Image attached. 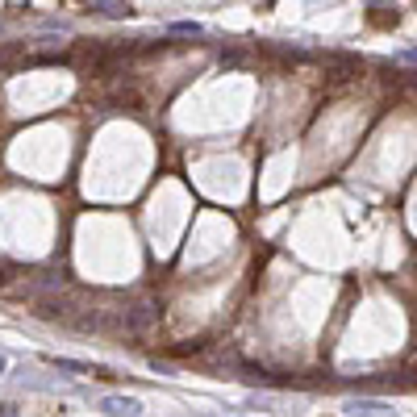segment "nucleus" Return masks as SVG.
I'll return each instance as SVG.
<instances>
[{
    "instance_id": "nucleus-2",
    "label": "nucleus",
    "mask_w": 417,
    "mask_h": 417,
    "mask_svg": "<svg viewBox=\"0 0 417 417\" xmlns=\"http://www.w3.org/2000/svg\"><path fill=\"white\" fill-rule=\"evenodd\" d=\"M5 368H9V359H5V355H0V376H5Z\"/></svg>"
},
{
    "instance_id": "nucleus-1",
    "label": "nucleus",
    "mask_w": 417,
    "mask_h": 417,
    "mask_svg": "<svg viewBox=\"0 0 417 417\" xmlns=\"http://www.w3.org/2000/svg\"><path fill=\"white\" fill-rule=\"evenodd\" d=\"M100 409L109 417H142V405L134 396H100Z\"/></svg>"
}]
</instances>
